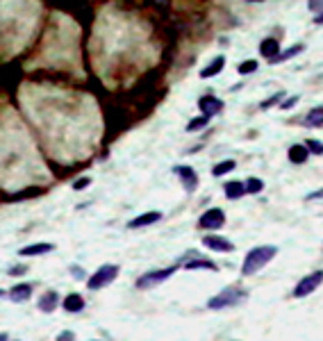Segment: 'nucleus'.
Listing matches in <instances>:
<instances>
[{"mask_svg": "<svg viewBox=\"0 0 323 341\" xmlns=\"http://www.w3.org/2000/svg\"><path fill=\"white\" fill-rule=\"evenodd\" d=\"M246 298V291L239 289V286H227V289H223L218 296H214L212 300L207 303L209 309H225V307H232V305H237L239 300Z\"/></svg>", "mask_w": 323, "mask_h": 341, "instance_id": "obj_2", "label": "nucleus"}, {"mask_svg": "<svg viewBox=\"0 0 323 341\" xmlns=\"http://www.w3.org/2000/svg\"><path fill=\"white\" fill-rule=\"evenodd\" d=\"M223 191H225L227 200H237L246 193V186H244V182H227V184L223 186Z\"/></svg>", "mask_w": 323, "mask_h": 341, "instance_id": "obj_18", "label": "nucleus"}, {"mask_svg": "<svg viewBox=\"0 0 323 341\" xmlns=\"http://www.w3.org/2000/svg\"><path fill=\"white\" fill-rule=\"evenodd\" d=\"M316 198H323V189H318L316 193H309L307 196V200H316Z\"/></svg>", "mask_w": 323, "mask_h": 341, "instance_id": "obj_32", "label": "nucleus"}, {"mask_svg": "<svg viewBox=\"0 0 323 341\" xmlns=\"http://www.w3.org/2000/svg\"><path fill=\"white\" fill-rule=\"evenodd\" d=\"M309 9H314V12H318V9H323V3H307Z\"/></svg>", "mask_w": 323, "mask_h": 341, "instance_id": "obj_33", "label": "nucleus"}, {"mask_svg": "<svg viewBox=\"0 0 323 341\" xmlns=\"http://www.w3.org/2000/svg\"><path fill=\"white\" fill-rule=\"evenodd\" d=\"M116 275H118V266H116V264H103V266H100L94 275H89L86 286H89L91 291H98V289H103V286H107L109 282L116 280Z\"/></svg>", "mask_w": 323, "mask_h": 341, "instance_id": "obj_3", "label": "nucleus"}, {"mask_svg": "<svg viewBox=\"0 0 323 341\" xmlns=\"http://www.w3.org/2000/svg\"><path fill=\"white\" fill-rule=\"evenodd\" d=\"M223 223H225V214H223V209H218V207L207 209V212L198 218L200 230H218V227H223Z\"/></svg>", "mask_w": 323, "mask_h": 341, "instance_id": "obj_6", "label": "nucleus"}, {"mask_svg": "<svg viewBox=\"0 0 323 341\" xmlns=\"http://www.w3.org/2000/svg\"><path fill=\"white\" fill-rule=\"evenodd\" d=\"M64 309L66 312H71V314H77V312H82L84 309V300H82V296L80 294H68L66 298H64Z\"/></svg>", "mask_w": 323, "mask_h": 341, "instance_id": "obj_15", "label": "nucleus"}, {"mask_svg": "<svg viewBox=\"0 0 323 341\" xmlns=\"http://www.w3.org/2000/svg\"><path fill=\"white\" fill-rule=\"evenodd\" d=\"M0 296H5V291H3V289H0Z\"/></svg>", "mask_w": 323, "mask_h": 341, "instance_id": "obj_36", "label": "nucleus"}, {"mask_svg": "<svg viewBox=\"0 0 323 341\" xmlns=\"http://www.w3.org/2000/svg\"><path fill=\"white\" fill-rule=\"evenodd\" d=\"M259 53H262V57H266L268 62H273V59L280 55V45H278L275 39H264L262 43H259Z\"/></svg>", "mask_w": 323, "mask_h": 341, "instance_id": "obj_14", "label": "nucleus"}, {"mask_svg": "<svg viewBox=\"0 0 323 341\" xmlns=\"http://www.w3.org/2000/svg\"><path fill=\"white\" fill-rule=\"evenodd\" d=\"M321 282H323V271H314V273H309V275H305L303 280L296 284L294 298H307L309 294H314V291L321 286Z\"/></svg>", "mask_w": 323, "mask_h": 341, "instance_id": "obj_4", "label": "nucleus"}, {"mask_svg": "<svg viewBox=\"0 0 323 341\" xmlns=\"http://www.w3.org/2000/svg\"><path fill=\"white\" fill-rule=\"evenodd\" d=\"M89 184H91V177H77V180L73 182V189L80 191V189H84V186H89Z\"/></svg>", "mask_w": 323, "mask_h": 341, "instance_id": "obj_28", "label": "nucleus"}, {"mask_svg": "<svg viewBox=\"0 0 323 341\" xmlns=\"http://www.w3.org/2000/svg\"><path fill=\"white\" fill-rule=\"evenodd\" d=\"M305 125L307 127H323V105L312 107L305 114Z\"/></svg>", "mask_w": 323, "mask_h": 341, "instance_id": "obj_16", "label": "nucleus"}, {"mask_svg": "<svg viewBox=\"0 0 323 341\" xmlns=\"http://www.w3.org/2000/svg\"><path fill=\"white\" fill-rule=\"evenodd\" d=\"M203 246L209 250H216V253H232V250H235V243H232V241H227L225 236H216V234L205 236Z\"/></svg>", "mask_w": 323, "mask_h": 341, "instance_id": "obj_8", "label": "nucleus"}, {"mask_svg": "<svg viewBox=\"0 0 323 341\" xmlns=\"http://www.w3.org/2000/svg\"><path fill=\"white\" fill-rule=\"evenodd\" d=\"M223 66H225V57H223V55H218V57L214 59L207 68H203V71H200V77H205V80H207V77L218 75V73L223 71Z\"/></svg>", "mask_w": 323, "mask_h": 341, "instance_id": "obj_17", "label": "nucleus"}, {"mask_svg": "<svg viewBox=\"0 0 323 341\" xmlns=\"http://www.w3.org/2000/svg\"><path fill=\"white\" fill-rule=\"evenodd\" d=\"M0 341H7V334H0Z\"/></svg>", "mask_w": 323, "mask_h": 341, "instance_id": "obj_35", "label": "nucleus"}, {"mask_svg": "<svg viewBox=\"0 0 323 341\" xmlns=\"http://www.w3.org/2000/svg\"><path fill=\"white\" fill-rule=\"evenodd\" d=\"M246 186V193H259V191L264 189V182L259 180V177H248V180L244 182Z\"/></svg>", "mask_w": 323, "mask_h": 341, "instance_id": "obj_23", "label": "nucleus"}, {"mask_svg": "<svg viewBox=\"0 0 323 341\" xmlns=\"http://www.w3.org/2000/svg\"><path fill=\"white\" fill-rule=\"evenodd\" d=\"M207 123H209V118H207V116H203V114H200L198 118H194V121H189V125H187V130H189V132L203 130V127H207Z\"/></svg>", "mask_w": 323, "mask_h": 341, "instance_id": "obj_24", "label": "nucleus"}, {"mask_svg": "<svg viewBox=\"0 0 323 341\" xmlns=\"http://www.w3.org/2000/svg\"><path fill=\"white\" fill-rule=\"evenodd\" d=\"M187 271H194V268H207V271H216V264H212L209 259H191L189 264H184Z\"/></svg>", "mask_w": 323, "mask_h": 341, "instance_id": "obj_22", "label": "nucleus"}, {"mask_svg": "<svg viewBox=\"0 0 323 341\" xmlns=\"http://www.w3.org/2000/svg\"><path fill=\"white\" fill-rule=\"evenodd\" d=\"M198 107L200 112H203V116H214V114H218L223 109V103L218 98H214V95H203V98L198 100Z\"/></svg>", "mask_w": 323, "mask_h": 341, "instance_id": "obj_10", "label": "nucleus"}, {"mask_svg": "<svg viewBox=\"0 0 323 341\" xmlns=\"http://www.w3.org/2000/svg\"><path fill=\"white\" fill-rule=\"evenodd\" d=\"M27 268L25 266H12L9 268V275H21V273H25Z\"/></svg>", "mask_w": 323, "mask_h": 341, "instance_id": "obj_31", "label": "nucleus"}, {"mask_svg": "<svg viewBox=\"0 0 323 341\" xmlns=\"http://www.w3.org/2000/svg\"><path fill=\"white\" fill-rule=\"evenodd\" d=\"M275 255H278L275 246H257V248H253L246 255L244 264H241V273H244V275H253V273L262 271Z\"/></svg>", "mask_w": 323, "mask_h": 341, "instance_id": "obj_1", "label": "nucleus"}, {"mask_svg": "<svg viewBox=\"0 0 323 341\" xmlns=\"http://www.w3.org/2000/svg\"><path fill=\"white\" fill-rule=\"evenodd\" d=\"M305 148L309 150V155H323V143H321V141L309 139L307 143H305Z\"/></svg>", "mask_w": 323, "mask_h": 341, "instance_id": "obj_27", "label": "nucleus"}, {"mask_svg": "<svg viewBox=\"0 0 323 341\" xmlns=\"http://www.w3.org/2000/svg\"><path fill=\"white\" fill-rule=\"evenodd\" d=\"M173 173H175L177 177H180V182L184 184V191H196V186H198V173L194 171L191 166H175L173 168Z\"/></svg>", "mask_w": 323, "mask_h": 341, "instance_id": "obj_7", "label": "nucleus"}, {"mask_svg": "<svg viewBox=\"0 0 323 341\" xmlns=\"http://www.w3.org/2000/svg\"><path fill=\"white\" fill-rule=\"evenodd\" d=\"M237 71H239L241 75H248V73H255V71H257V62H255V59H246V62L241 64V66L237 68Z\"/></svg>", "mask_w": 323, "mask_h": 341, "instance_id": "obj_26", "label": "nucleus"}, {"mask_svg": "<svg viewBox=\"0 0 323 341\" xmlns=\"http://www.w3.org/2000/svg\"><path fill=\"white\" fill-rule=\"evenodd\" d=\"M57 305H59V296L55 294V291H45L39 300V309L43 314H53L55 309H57Z\"/></svg>", "mask_w": 323, "mask_h": 341, "instance_id": "obj_13", "label": "nucleus"}, {"mask_svg": "<svg viewBox=\"0 0 323 341\" xmlns=\"http://www.w3.org/2000/svg\"><path fill=\"white\" fill-rule=\"evenodd\" d=\"M314 23H316V25H323V12H321V14H316V18H314Z\"/></svg>", "mask_w": 323, "mask_h": 341, "instance_id": "obj_34", "label": "nucleus"}, {"mask_svg": "<svg viewBox=\"0 0 323 341\" xmlns=\"http://www.w3.org/2000/svg\"><path fill=\"white\" fill-rule=\"evenodd\" d=\"M162 221V212H146V214H139V216H134L130 223H127V227L130 230H139V227H146V225H153V223Z\"/></svg>", "mask_w": 323, "mask_h": 341, "instance_id": "obj_9", "label": "nucleus"}, {"mask_svg": "<svg viewBox=\"0 0 323 341\" xmlns=\"http://www.w3.org/2000/svg\"><path fill=\"white\" fill-rule=\"evenodd\" d=\"M300 53H303V45H300V43H296V45H291V48L282 50V53L278 55V57L273 59L271 64H280V62H285V59H291V57H296V55H300Z\"/></svg>", "mask_w": 323, "mask_h": 341, "instance_id": "obj_21", "label": "nucleus"}, {"mask_svg": "<svg viewBox=\"0 0 323 341\" xmlns=\"http://www.w3.org/2000/svg\"><path fill=\"white\" fill-rule=\"evenodd\" d=\"M282 98H285V91H278V93H273L271 98L264 100V103L259 105V107H262V109H268V107H273V105H280V100H282Z\"/></svg>", "mask_w": 323, "mask_h": 341, "instance_id": "obj_25", "label": "nucleus"}, {"mask_svg": "<svg viewBox=\"0 0 323 341\" xmlns=\"http://www.w3.org/2000/svg\"><path fill=\"white\" fill-rule=\"evenodd\" d=\"M53 250H55L53 243H32L18 250V255L21 257H36V255H45V253H53Z\"/></svg>", "mask_w": 323, "mask_h": 341, "instance_id": "obj_12", "label": "nucleus"}, {"mask_svg": "<svg viewBox=\"0 0 323 341\" xmlns=\"http://www.w3.org/2000/svg\"><path fill=\"white\" fill-rule=\"evenodd\" d=\"M289 162H294V164H303V162H307V157H309V150L305 148V145H291L289 148Z\"/></svg>", "mask_w": 323, "mask_h": 341, "instance_id": "obj_19", "label": "nucleus"}, {"mask_svg": "<svg viewBox=\"0 0 323 341\" xmlns=\"http://www.w3.org/2000/svg\"><path fill=\"white\" fill-rule=\"evenodd\" d=\"M177 266H168V268H159V271H150V273H144V275L136 280V289H150V286L155 284H162L164 280H168V277L175 273Z\"/></svg>", "mask_w": 323, "mask_h": 341, "instance_id": "obj_5", "label": "nucleus"}, {"mask_svg": "<svg viewBox=\"0 0 323 341\" xmlns=\"http://www.w3.org/2000/svg\"><path fill=\"white\" fill-rule=\"evenodd\" d=\"M296 103H298V95H291V98H287L285 103H280V109H291Z\"/></svg>", "mask_w": 323, "mask_h": 341, "instance_id": "obj_29", "label": "nucleus"}, {"mask_svg": "<svg viewBox=\"0 0 323 341\" xmlns=\"http://www.w3.org/2000/svg\"><path fill=\"white\" fill-rule=\"evenodd\" d=\"M57 341H75V334H73V332H68V330H64V332H59Z\"/></svg>", "mask_w": 323, "mask_h": 341, "instance_id": "obj_30", "label": "nucleus"}, {"mask_svg": "<svg viewBox=\"0 0 323 341\" xmlns=\"http://www.w3.org/2000/svg\"><path fill=\"white\" fill-rule=\"evenodd\" d=\"M30 296H32V284H27V282L14 284L12 289H9V298H12L14 303H25V300H30Z\"/></svg>", "mask_w": 323, "mask_h": 341, "instance_id": "obj_11", "label": "nucleus"}, {"mask_svg": "<svg viewBox=\"0 0 323 341\" xmlns=\"http://www.w3.org/2000/svg\"><path fill=\"white\" fill-rule=\"evenodd\" d=\"M235 159H225V162H218L216 166L212 168V175L214 177H221V175H225V173H230V171H235Z\"/></svg>", "mask_w": 323, "mask_h": 341, "instance_id": "obj_20", "label": "nucleus"}]
</instances>
